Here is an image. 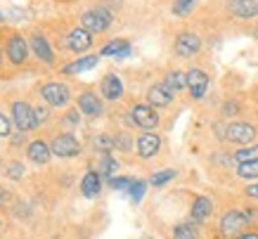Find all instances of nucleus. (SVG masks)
Masks as SVG:
<instances>
[{
  "label": "nucleus",
  "mask_w": 258,
  "mask_h": 239,
  "mask_svg": "<svg viewBox=\"0 0 258 239\" xmlns=\"http://www.w3.org/2000/svg\"><path fill=\"white\" fill-rule=\"evenodd\" d=\"M235 159L239 163H249V161H258V145L246 147V149H239L235 154Z\"/></svg>",
  "instance_id": "a878e982"
},
{
  "label": "nucleus",
  "mask_w": 258,
  "mask_h": 239,
  "mask_svg": "<svg viewBox=\"0 0 258 239\" xmlns=\"http://www.w3.org/2000/svg\"><path fill=\"white\" fill-rule=\"evenodd\" d=\"M145 187H147V185H145L142 180H138V183H133V185H131V199H133L135 204L145 197Z\"/></svg>",
  "instance_id": "c756f323"
},
{
  "label": "nucleus",
  "mask_w": 258,
  "mask_h": 239,
  "mask_svg": "<svg viewBox=\"0 0 258 239\" xmlns=\"http://www.w3.org/2000/svg\"><path fill=\"white\" fill-rule=\"evenodd\" d=\"M22 166H19V163H12V166H10V175H12V177H19V175H22Z\"/></svg>",
  "instance_id": "72a5a7b5"
},
{
  "label": "nucleus",
  "mask_w": 258,
  "mask_h": 239,
  "mask_svg": "<svg viewBox=\"0 0 258 239\" xmlns=\"http://www.w3.org/2000/svg\"><path fill=\"white\" fill-rule=\"evenodd\" d=\"M8 133H10V118L0 114V138H5Z\"/></svg>",
  "instance_id": "473e14b6"
},
{
  "label": "nucleus",
  "mask_w": 258,
  "mask_h": 239,
  "mask_svg": "<svg viewBox=\"0 0 258 239\" xmlns=\"http://www.w3.org/2000/svg\"><path fill=\"white\" fill-rule=\"evenodd\" d=\"M40 95H43L45 102L47 104H52V107H62V104L69 102V88H67L64 83H47V85H43Z\"/></svg>",
  "instance_id": "39448f33"
},
{
  "label": "nucleus",
  "mask_w": 258,
  "mask_h": 239,
  "mask_svg": "<svg viewBox=\"0 0 258 239\" xmlns=\"http://www.w3.org/2000/svg\"><path fill=\"white\" fill-rule=\"evenodd\" d=\"M8 57L12 64H22L26 59V40L22 36H12L8 43Z\"/></svg>",
  "instance_id": "ddd939ff"
},
{
  "label": "nucleus",
  "mask_w": 258,
  "mask_h": 239,
  "mask_svg": "<svg viewBox=\"0 0 258 239\" xmlns=\"http://www.w3.org/2000/svg\"><path fill=\"white\" fill-rule=\"evenodd\" d=\"M81 190H83V194H86V197H97V192H100V175L90 170V173L83 177Z\"/></svg>",
  "instance_id": "4be33fe9"
},
{
  "label": "nucleus",
  "mask_w": 258,
  "mask_h": 239,
  "mask_svg": "<svg viewBox=\"0 0 258 239\" xmlns=\"http://www.w3.org/2000/svg\"><path fill=\"white\" fill-rule=\"evenodd\" d=\"M95 64H97V57H83V59H76L74 64H67L64 74H81V71L93 69Z\"/></svg>",
  "instance_id": "5701e85b"
},
{
  "label": "nucleus",
  "mask_w": 258,
  "mask_h": 239,
  "mask_svg": "<svg viewBox=\"0 0 258 239\" xmlns=\"http://www.w3.org/2000/svg\"><path fill=\"white\" fill-rule=\"evenodd\" d=\"M187 85H189V90H192V97H195V100H202L204 93H206V88H209V76H206L202 69H192L187 74Z\"/></svg>",
  "instance_id": "1a4fd4ad"
},
{
  "label": "nucleus",
  "mask_w": 258,
  "mask_h": 239,
  "mask_svg": "<svg viewBox=\"0 0 258 239\" xmlns=\"http://www.w3.org/2000/svg\"><path fill=\"white\" fill-rule=\"evenodd\" d=\"M31 47H33V52H36V57H38V59H43L45 64L52 62V50H50V45H47V40L43 38V36H33V38H31Z\"/></svg>",
  "instance_id": "6ab92c4d"
},
{
  "label": "nucleus",
  "mask_w": 258,
  "mask_h": 239,
  "mask_svg": "<svg viewBox=\"0 0 258 239\" xmlns=\"http://www.w3.org/2000/svg\"><path fill=\"white\" fill-rule=\"evenodd\" d=\"M67 45H69L74 52H83V50H88V47L93 45V36H90V31H86V29H74V31L69 33V38H67Z\"/></svg>",
  "instance_id": "f8f14e48"
},
{
  "label": "nucleus",
  "mask_w": 258,
  "mask_h": 239,
  "mask_svg": "<svg viewBox=\"0 0 258 239\" xmlns=\"http://www.w3.org/2000/svg\"><path fill=\"white\" fill-rule=\"evenodd\" d=\"M133 121L140 128H157L159 124V114L154 111L152 107H147V104H138V107H133Z\"/></svg>",
  "instance_id": "6e6552de"
},
{
  "label": "nucleus",
  "mask_w": 258,
  "mask_h": 239,
  "mask_svg": "<svg viewBox=\"0 0 258 239\" xmlns=\"http://www.w3.org/2000/svg\"><path fill=\"white\" fill-rule=\"evenodd\" d=\"M147 100L154 104V107H166V104H171L173 100V93L166 88V85H152L147 93Z\"/></svg>",
  "instance_id": "dca6fc26"
},
{
  "label": "nucleus",
  "mask_w": 258,
  "mask_h": 239,
  "mask_svg": "<svg viewBox=\"0 0 258 239\" xmlns=\"http://www.w3.org/2000/svg\"><path fill=\"white\" fill-rule=\"evenodd\" d=\"M211 211H213V204H211V199H206V197H197L195 204H192V218H195V220L209 218Z\"/></svg>",
  "instance_id": "aec40b11"
},
{
  "label": "nucleus",
  "mask_w": 258,
  "mask_h": 239,
  "mask_svg": "<svg viewBox=\"0 0 258 239\" xmlns=\"http://www.w3.org/2000/svg\"><path fill=\"white\" fill-rule=\"evenodd\" d=\"M100 168H102V175H109L111 177L118 170V163L114 161V159H109V154H104V156H102V166H100Z\"/></svg>",
  "instance_id": "bb28decb"
},
{
  "label": "nucleus",
  "mask_w": 258,
  "mask_h": 239,
  "mask_svg": "<svg viewBox=\"0 0 258 239\" xmlns=\"http://www.w3.org/2000/svg\"><path fill=\"white\" fill-rule=\"evenodd\" d=\"M50 149H52V154L62 156V159H69V156H76V154H79V152H81V145L76 142V138H74V135H59V138L52 140Z\"/></svg>",
  "instance_id": "20e7f679"
},
{
  "label": "nucleus",
  "mask_w": 258,
  "mask_h": 239,
  "mask_svg": "<svg viewBox=\"0 0 258 239\" xmlns=\"http://www.w3.org/2000/svg\"><path fill=\"white\" fill-rule=\"evenodd\" d=\"M237 175H239V177H246V180H256V177H258V161L239 163V168H237Z\"/></svg>",
  "instance_id": "393cba45"
},
{
  "label": "nucleus",
  "mask_w": 258,
  "mask_h": 239,
  "mask_svg": "<svg viewBox=\"0 0 258 239\" xmlns=\"http://www.w3.org/2000/svg\"><path fill=\"white\" fill-rule=\"evenodd\" d=\"M173 239H197V227L189 223H182L173 230Z\"/></svg>",
  "instance_id": "b1692460"
},
{
  "label": "nucleus",
  "mask_w": 258,
  "mask_h": 239,
  "mask_svg": "<svg viewBox=\"0 0 258 239\" xmlns=\"http://www.w3.org/2000/svg\"><path fill=\"white\" fill-rule=\"evenodd\" d=\"M246 227H249V218L244 216V213H239V211H230V213H225L223 220H220V232H223L227 239H235V237L239 239Z\"/></svg>",
  "instance_id": "f03ea898"
},
{
  "label": "nucleus",
  "mask_w": 258,
  "mask_h": 239,
  "mask_svg": "<svg viewBox=\"0 0 258 239\" xmlns=\"http://www.w3.org/2000/svg\"><path fill=\"white\" fill-rule=\"evenodd\" d=\"M159 147H161V140H159V135H154V133H145V135L138 138V154H140L142 159L154 156L159 152Z\"/></svg>",
  "instance_id": "9d476101"
},
{
  "label": "nucleus",
  "mask_w": 258,
  "mask_h": 239,
  "mask_svg": "<svg viewBox=\"0 0 258 239\" xmlns=\"http://www.w3.org/2000/svg\"><path fill=\"white\" fill-rule=\"evenodd\" d=\"M199 47H202V40L197 33H180L178 40H175V52L180 57H192V54L199 52Z\"/></svg>",
  "instance_id": "0eeeda50"
},
{
  "label": "nucleus",
  "mask_w": 258,
  "mask_h": 239,
  "mask_svg": "<svg viewBox=\"0 0 258 239\" xmlns=\"http://www.w3.org/2000/svg\"><path fill=\"white\" fill-rule=\"evenodd\" d=\"M114 145H118V147H123V149H128V145H131V142H128V138H125V135H121L118 140H114Z\"/></svg>",
  "instance_id": "c9c22d12"
},
{
  "label": "nucleus",
  "mask_w": 258,
  "mask_h": 239,
  "mask_svg": "<svg viewBox=\"0 0 258 239\" xmlns=\"http://www.w3.org/2000/svg\"><path fill=\"white\" fill-rule=\"evenodd\" d=\"M79 109L86 116H100L102 114V102L97 100V95L93 93H83L79 97Z\"/></svg>",
  "instance_id": "2eb2a0df"
},
{
  "label": "nucleus",
  "mask_w": 258,
  "mask_h": 239,
  "mask_svg": "<svg viewBox=\"0 0 258 239\" xmlns=\"http://www.w3.org/2000/svg\"><path fill=\"white\" fill-rule=\"evenodd\" d=\"M95 147H97V149H102V152L107 154L111 147H114V140H109V138H95Z\"/></svg>",
  "instance_id": "2f4dec72"
},
{
  "label": "nucleus",
  "mask_w": 258,
  "mask_h": 239,
  "mask_svg": "<svg viewBox=\"0 0 258 239\" xmlns=\"http://www.w3.org/2000/svg\"><path fill=\"white\" fill-rule=\"evenodd\" d=\"M131 185H133V180H128V177H111L114 190H131Z\"/></svg>",
  "instance_id": "7c9ffc66"
},
{
  "label": "nucleus",
  "mask_w": 258,
  "mask_h": 239,
  "mask_svg": "<svg viewBox=\"0 0 258 239\" xmlns=\"http://www.w3.org/2000/svg\"><path fill=\"white\" fill-rule=\"evenodd\" d=\"M12 121H15V126L22 133L31 131V128H36V124H38L36 109H31L26 102H15V104H12Z\"/></svg>",
  "instance_id": "7ed1b4c3"
},
{
  "label": "nucleus",
  "mask_w": 258,
  "mask_h": 239,
  "mask_svg": "<svg viewBox=\"0 0 258 239\" xmlns=\"http://www.w3.org/2000/svg\"><path fill=\"white\" fill-rule=\"evenodd\" d=\"M239 239H258V234H253V232H244Z\"/></svg>",
  "instance_id": "4c0bfd02"
},
{
  "label": "nucleus",
  "mask_w": 258,
  "mask_h": 239,
  "mask_svg": "<svg viewBox=\"0 0 258 239\" xmlns=\"http://www.w3.org/2000/svg\"><path fill=\"white\" fill-rule=\"evenodd\" d=\"M36 118H38V121H45V118H47V109H43V107L36 109Z\"/></svg>",
  "instance_id": "e433bc0d"
},
{
  "label": "nucleus",
  "mask_w": 258,
  "mask_h": 239,
  "mask_svg": "<svg viewBox=\"0 0 258 239\" xmlns=\"http://www.w3.org/2000/svg\"><path fill=\"white\" fill-rule=\"evenodd\" d=\"M50 154H52V149H50L45 142H40V140H36V142L29 145V159H31L33 163H47L50 161Z\"/></svg>",
  "instance_id": "f3484780"
},
{
  "label": "nucleus",
  "mask_w": 258,
  "mask_h": 239,
  "mask_svg": "<svg viewBox=\"0 0 258 239\" xmlns=\"http://www.w3.org/2000/svg\"><path fill=\"white\" fill-rule=\"evenodd\" d=\"M164 85L168 88V90H171L173 95H175V93H180V90L187 85V76H185L182 71H171V74L166 76V83Z\"/></svg>",
  "instance_id": "412c9836"
},
{
  "label": "nucleus",
  "mask_w": 258,
  "mask_h": 239,
  "mask_svg": "<svg viewBox=\"0 0 258 239\" xmlns=\"http://www.w3.org/2000/svg\"><path fill=\"white\" fill-rule=\"evenodd\" d=\"M173 175H175V170H161V173H154V175H152V185H166V183H168V180H173Z\"/></svg>",
  "instance_id": "c85d7f7f"
},
{
  "label": "nucleus",
  "mask_w": 258,
  "mask_h": 239,
  "mask_svg": "<svg viewBox=\"0 0 258 239\" xmlns=\"http://www.w3.org/2000/svg\"><path fill=\"white\" fill-rule=\"evenodd\" d=\"M246 194H249V197H253V199H258V183H253V185L246 187Z\"/></svg>",
  "instance_id": "f704fd0d"
},
{
  "label": "nucleus",
  "mask_w": 258,
  "mask_h": 239,
  "mask_svg": "<svg viewBox=\"0 0 258 239\" xmlns=\"http://www.w3.org/2000/svg\"><path fill=\"white\" fill-rule=\"evenodd\" d=\"M195 3L197 0H175V3H173V12H175V15H187L189 10L195 8Z\"/></svg>",
  "instance_id": "cd10ccee"
},
{
  "label": "nucleus",
  "mask_w": 258,
  "mask_h": 239,
  "mask_svg": "<svg viewBox=\"0 0 258 239\" xmlns=\"http://www.w3.org/2000/svg\"><path fill=\"white\" fill-rule=\"evenodd\" d=\"M230 142H237V145H249L251 140L256 138V128L249 124H232L227 126V135Z\"/></svg>",
  "instance_id": "423d86ee"
},
{
  "label": "nucleus",
  "mask_w": 258,
  "mask_h": 239,
  "mask_svg": "<svg viewBox=\"0 0 258 239\" xmlns=\"http://www.w3.org/2000/svg\"><path fill=\"white\" fill-rule=\"evenodd\" d=\"M128 52H131V45L125 43V40H111V43H107V45L102 47V57H128Z\"/></svg>",
  "instance_id": "a211bd4d"
},
{
  "label": "nucleus",
  "mask_w": 258,
  "mask_h": 239,
  "mask_svg": "<svg viewBox=\"0 0 258 239\" xmlns=\"http://www.w3.org/2000/svg\"><path fill=\"white\" fill-rule=\"evenodd\" d=\"M109 24H111V12L109 10H104V8L88 10L86 15L81 17V29H86V31H90V33L104 31Z\"/></svg>",
  "instance_id": "f257e3e1"
},
{
  "label": "nucleus",
  "mask_w": 258,
  "mask_h": 239,
  "mask_svg": "<svg viewBox=\"0 0 258 239\" xmlns=\"http://www.w3.org/2000/svg\"><path fill=\"white\" fill-rule=\"evenodd\" d=\"M102 95L107 97V100H118L121 95H123V83H121V78L109 74V76H104L102 81Z\"/></svg>",
  "instance_id": "4468645a"
},
{
  "label": "nucleus",
  "mask_w": 258,
  "mask_h": 239,
  "mask_svg": "<svg viewBox=\"0 0 258 239\" xmlns=\"http://www.w3.org/2000/svg\"><path fill=\"white\" fill-rule=\"evenodd\" d=\"M227 8L232 15L249 19V17L258 15V0H227Z\"/></svg>",
  "instance_id": "9b49d317"
}]
</instances>
